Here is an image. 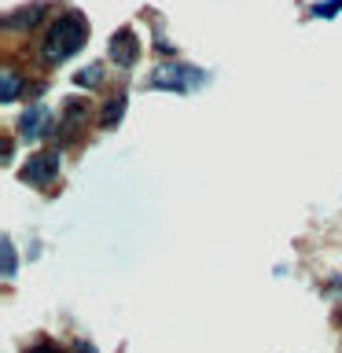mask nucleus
I'll return each mask as SVG.
<instances>
[{"label": "nucleus", "mask_w": 342, "mask_h": 353, "mask_svg": "<svg viewBox=\"0 0 342 353\" xmlns=\"http://www.w3.org/2000/svg\"><path fill=\"white\" fill-rule=\"evenodd\" d=\"M85 41H88V22H85L81 11L70 8L52 22L48 37H44V44H41V59L48 66H59V63L70 59L74 52H81Z\"/></svg>", "instance_id": "nucleus-1"}, {"label": "nucleus", "mask_w": 342, "mask_h": 353, "mask_svg": "<svg viewBox=\"0 0 342 353\" xmlns=\"http://www.w3.org/2000/svg\"><path fill=\"white\" fill-rule=\"evenodd\" d=\"M203 81H206V74L188 63H162L148 74V88H162V92H192Z\"/></svg>", "instance_id": "nucleus-2"}, {"label": "nucleus", "mask_w": 342, "mask_h": 353, "mask_svg": "<svg viewBox=\"0 0 342 353\" xmlns=\"http://www.w3.org/2000/svg\"><path fill=\"white\" fill-rule=\"evenodd\" d=\"M19 181L30 184V188H52L59 181V148H44V151H33L26 165L19 170Z\"/></svg>", "instance_id": "nucleus-3"}, {"label": "nucleus", "mask_w": 342, "mask_h": 353, "mask_svg": "<svg viewBox=\"0 0 342 353\" xmlns=\"http://www.w3.org/2000/svg\"><path fill=\"white\" fill-rule=\"evenodd\" d=\"M110 59H114L121 70H129V66L140 59V41H137V33H132V26H121L114 37H110Z\"/></svg>", "instance_id": "nucleus-4"}, {"label": "nucleus", "mask_w": 342, "mask_h": 353, "mask_svg": "<svg viewBox=\"0 0 342 353\" xmlns=\"http://www.w3.org/2000/svg\"><path fill=\"white\" fill-rule=\"evenodd\" d=\"M85 118H88V103H85V99H66V110H63V121H59V129H55V137H59V140H74L77 132H81Z\"/></svg>", "instance_id": "nucleus-5"}, {"label": "nucleus", "mask_w": 342, "mask_h": 353, "mask_svg": "<svg viewBox=\"0 0 342 353\" xmlns=\"http://www.w3.org/2000/svg\"><path fill=\"white\" fill-rule=\"evenodd\" d=\"M44 15H48V4H44V0H37V4H26V8H19V11H11V15H4V26H8V30H33Z\"/></svg>", "instance_id": "nucleus-6"}, {"label": "nucleus", "mask_w": 342, "mask_h": 353, "mask_svg": "<svg viewBox=\"0 0 342 353\" xmlns=\"http://www.w3.org/2000/svg\"><path fill=\"white\" fill-rule=\"evenodd\" d=\"M44 125H48V110H44V107H30L26 114L19 118V132H22V137H30V140H37L44 132Z\"/></svg>", "instance_id": "nucleus-7"}, {"label": "nucleus", "mask_w": 342, "mask_h": 353, "mask_svg": "<svg viewBox=\"0 0 342 353\" xmlns=\"http://www.w3.org/2000/svg\"><path fill=\"white\" fill-rule=\"evenodd\" d=\"M121 114H125V96H114V99H110V103L103 107V114H99V125H103V129L118 125Z\"/></svg>", "instance_id": "nucleus-8"}, {"label": "nucleus", "mask_w": 342, "mask_h": 353, "mask_svg": "<svg viewBox=\"0 0 342 353\" xmlns=\"http://www.w3.org/2000/svg\"><path fill=\"white\" fill-rule=\"evenodd\" d=\"M19 88H22V77L11 74V70H4V77H0V103H15Z\"/></svg>", "instance_id": "nucleus-9"}, {"label": "nucleus", "mask_w": 342, "mask_h": 353, "mask_svg": "<svg viewBox=\"0 0 342 353\" xmlns=\"http://www.w3.org/2000/svg\"><path fill=\"white\" fill-rule=\"evenodd\" d=\"M74 81L81 85V88H96L99 81H103V66H99V63H88V66H81V70L74 74Z\"/></svg>", "instance_id": "nucleus-10"}, {"label": "nucleus", "mask_w": 342, "mask_h": 353, "mask_svg": "<svg viewBox=\"0 0 342 353\" xmlns=\"http://www.w3.org/2000/svg\"><path fill=\"white\" fill-rule=\"evenodd\" d=\"M15 276V247H11V239L4 236V280Z\"/></svg>", "instance_id": "nucleus-11"}, {"label": "nucleus", "mask_w": 342, "mask_h": 353, "mask_svg": "<svg viewBox=\"0 0 342 353\" xmlns=\"http://www.w3.org/2000/svg\"><path fill=\"white\" fill-rule=\"evenodd\" d=\"M22 353H66V350L55 346V342H48V339H41V342H33V346H26Z\"/></svg>", "instance_id": "nucleus-12"}, {"label": "nucleus", "mask_w": 342, "mask_h": 353, "mask_svg": "<svg viewBox=\"0 0 342 353\" xmlns=\"http://www.w3.org/2000/svg\"><path fill=\"white\" fill-rule=\"evenodd\" d=\"M342 8V0H331V4H313V15H335Z\"/></svg>", "instance_id": "nucleus-13"}, {"label": "nucleus", "mask_w": 342, "mask_h": 353, "mask_svg": "<svg viewBox=\"0 0 342 353\" xmlns=\"http://www.w3.org/2000/svg\"><path fill=\"white\" fill-rule=\"evenodd\" d=\"M74 353H99V350L92 346V342H85V339H81V342H74Z\"/></svg>", "instance_id": "nucleus-14"}, {"label": "nucleus", "mask_w": 342, "mask_h": 353, "mask_svg": "<svg viewBox=\"0 0 342 353\" xmlns=\"http://www.w3.org/2000/svg\"><path fill=\"white\" fill-rule=\"evenodd\" d=\"M335 324H342V309H339V313H335Z\"/></svg>", "instance_id": "nucleus-15"}]
</instances>
